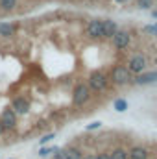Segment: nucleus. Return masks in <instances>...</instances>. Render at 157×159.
I'll return each mask as SVG.
<instances>
[{"label": "nucleus", "instance_id": "1", "mask_svg": "<svg viewBox=\"0 0 157 159\" xmlns=\"http://www.w3.org/2000/svg\"><path fill=\"white\" fill-rule=\"evenodd\" d=\"M87 17L54 11L0 22V148L52 137L124 91L113 80L129 50L85 34Z\"/></svg>", "mask_w": 157, "mask_h": 159}, {"label": "nucleus", "instance_id": "2", "mask_svg": "<svg viewBox=\"0 0 157 159\" xmlns=\"http://www.w3.org/2000/svg\"><path fill=\"white\" fill-rule=\"evenodd\" d=\"M155 146L157 139L109 128L79 133L61 148L44 150L43 159H154Z\"/></svg>", "mask_w": 157, "mask_h": 159}]
</instances>
